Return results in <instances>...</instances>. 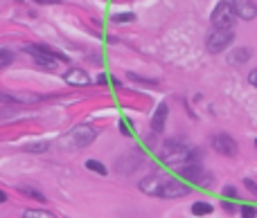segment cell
Here are the masks:
<instances>
[{
  "label": "cell",
  "instance_id": "6da1fadb",
  "mask_svg": "<svg viewBox=\"0 0 257 218\" xmlns=\"http://www.w3.org/2000/svg\"><path fill=\"white\" fill-rule=\"evenodd\" d=\"M138 189L147 196H154V198H183V196H190L192 193V187L185 185V182H178L176 178L165 176L161 171L156 173H149L147 178L138 182Z\"/></svg>",
  "mask_w": 257,
  "mask_h": 218
},
{
  "label": "cell",
  "instance_id": "7a4b0ae2",
  "mask_svg": "<svg viewBox=\"0 0 257 218\" xmlns=\"http://www.w3.org/2000/svg\"><path fill=\"white\" fill-rule=\"evenodd\" d=\"M158 155H161V160L165 162V164L174 166V169L188 164V162H201V151L192 149V146L178 142V139H169V142H165Z\"/></svg>",
  "mask_w": 257,
  "mask_h": 218
},
{
  "label": "cell",
  "instance_id": "3957f363",
  "mask_svg": "<svg viewBox=\"0 0 257 218\" xmlns=\"http://www.w3.org/2000/svg\"><path fill=\"white\" fill-rule=\"evenodd\" d=\"M97 139V128L91 124H79V126L70 128L68 133L59 137V149L64 151H81L86 146H91Z\"/></svg>",
  "mask_w": 257,
  "mask_h": 218
},
{
  "label": "cell",
  "instance_id": "277c9868",
  "mask_svg": "<svg viewBox=\"0 0 257 218\" xmlns=\"http://www.w3.org/2000/svg\"><path fill=\"white\" fill-rule=\"evenodd\" d=\"M23 50H25V52L32 56L34 63H36L38 68H43V70H57L61 61H68V56H64L61 52L48 48V45H38V43H34V45H25Z\"/></svg>",
  "mask_w": 257,
  "mask_h": 218
},
{
  "label": "cell",
  "instance_id": "5b68a950",
  "mask_svg": "<svg viewBox=\"0 0 257 218\" xmlns=\"http://www.w3.org/2000/svg\"><path fill=\"white\" fill-rule=\"evenodd\" d=\"M210 21H212L214 29H232L235 23H237V14H235V9H232L230 2L221 0V2H217V7L212 9Z\"/></svg>",
  "mask_w": 257,
  "mask_h": 218
},
{
  "label": "cell",
  "instance_id": "8992f818",
  "mask_svg": "<svg viewBox=\"0 0 257 218\" xmlns=\"http://www.w3.org/2000/svg\"><path fill=\"white\" fill-rule=\"evenodd\" d=\"M232 41H235V32L232 29H212L205 36V50L210 54H221L224 50L230 48Z\"/></svg>",
  "mask_w": 257,
  "mask_h": 218
},
{
  "label": "cell",
  "instance_id": "52a82bcc",
  "mask_svg": "<svg viewBox=\"0 0 257 218\" xmlns=\"http://www.w3.org/2000/svg\"><path fill=\"white\" fill-rule=\"evenodd\" d=\"M178 173H181L185 180L196 182L198 187H212V176L205 173V169H203L201 162H188V164L178 166Z\"/></svg>",
  "mask_w": 257,
  "mask_h": 218
},
{
  "label": "cell",
  "instance_id": "ba28073f",
  "mask_svg": "<svg viewBox=\"0 0 257 218\" xmlns=\"http://www.w3.org/2000/svg\"><path fill=\"white\" fill-rule=\"evenodd\" d=\"M210 146H212L214 151L219 155H224V158H235L237 151H239V146H237V142L230 137L228 133H217L212 135V139H210Z\"/></svg>",
  "mask_w": 257,
  "mask_h": 218
},
{
  "label": "cell",
  "instance_id": "9c48e42d",
  "mask_svg": "<svg viewBox=\"0 0 257 218\" xmlns=\"http://www.w3.org/2000/svg\"><path fill=\"white\" fill-rule=\"evenodd\" d=\"M230 5L239 21H255L257 18V5L253 0H230Z\"/></svg>",
  "mask_w": 257,
  "mask_h": 218
},
{
  "label": "cell",
  "instance_id": "30bf717a",
  "mask_svg": "<svg viewBox=\"0 0 257 218\" xmlns=\"http://www.w3.org/2000/svg\"><path fill=\"white\" fill-rule=\"evenodd\" d=\"M64 81H65V83H70V85H79V88L93 83L91 75H88L84 68H70L68 72L64 75Z\"/></svg>",
  "mask_w": 257,
  "mask_h": 218
},
{
  "label": "cell",
  "instance_id": "8fae6325",
  "mask_svg": "<svg viewBox=\"0 0 257 218\" xmlns=\"http://www.w3.org/2000/svg\"><path fill=\"white\" fill-rule=\"evenodd\" d=\"M140 164H142V158H140V155L128 153V155H124V158H120L118 162H115V171H118V173H124V176H128V173H133Z\"/></svg>",
  "mask_w": 257,
  "mask_h": 218
},
{
  "label": "cell",
  "instance_id": "7c38bea8",
  "mask_svg": "<svg viewBox=\"0 0 257 218\" xmlns=\"http://www.w3.org/2000/svg\"><path fill=\"white\" fill-rule=\"evenodd\" d=\"M167 115H169V106H167V104H161V106L156 108L154 117H151V131H154V133H162Z\"/></svg>",
  "mask_w": 257,
  "mask_h": 218
},
{
  "label": "cell",
  "instance_id": "4fadbf2b",
  "mask_svg": "<svg viewBox=\"0 0 257 218\" xmlns=\"http://www.w3.org/2000/svg\"><path fill=\"white\" fill-rule=\"evenodd\" d=\"M251 54H253V50L251 48H239V50H235V52L230 54V56H228V61H230V63H246L248 59H251Z\"/></svg>",
  "mask_w": 257,
  "mask_h": 218
},
{
  "label": "cell",
  "instance_id": "5bb4252c",
  "mask_svg": "<svg viewBox=\"0 0 257 218\" xmlns=\"http://www.w3.org/2000/svg\"><path fill=\"white\" fill-rule=\"evenodd\" d=\"M16 191L25 193V196L34 198V200H38V202H48V200H45V196H43V193L38 191V189H34V187H25V185H21V187H16Z\"/></svg>",
  "mask_w": 257,
  "mask_h": 218
},
{
  "label": "cell",
  "instance_id": "9a60e30c",
  "mask_svg": "<svg viewBox=\"0 0 257 218\" xmlns=\"http://www.w3.org/2000/svg\"><path fill=\"white\" fill-rule=\"evenodd\" d=\"M23 218H59V216H54L48 209H25V212H23Z\"/></svg>",
  "mask_w": 257,
  "mask_h": 218
},
{
  "label": "cell",
  "instance_id": "2e32d148",
  "mask_svg": "<svg viewBox=\"0 0 257 218\" xmlns=\"http://www.w3.org/2000/svg\"><path fill=\"white\" fill-rule=\"evenodd\" d=\"M84 166L88 171H93V173H97V176H106V166H104L99 160H86Z\"/></svg>",
  "mask_w": 257,
  "mask_h": 218
},
{
  "label": "cell",
  "instance_id": "e0dca14e",
  "mask_svg": "<svg viewBox=\"0 0 257 218\" xmlns=\"http://www.w3.org/2000/svg\"><path fill=\"white\" fill-rule=\"evenodd\" d=\"M192 214L194 216H208V214H212V205L210 202H203V200H198L192 205Z\"/></svg>",
  "mask_w": 257,
  "mask_h": 218
},
{
  "label": "cell",
  "instance_id": "ac0fdd59",
  "mask_svg": "<svg viewBox=\"0 0 257 218\" xmlns=\"http://www.w3.org/2000/svg\"><path fill=\"white\" fill-rule=\"evenodd\" d=\"M11 63H14V52L7 48H0V70L9 68Z\"/></svg>",
  "mask_w": 257,
  "mask_h": 218
},
{
  "label": "cell",
  "instance_id": "d6986e66",
  "mask_svg": "<svg viewBox=\"0 0 257 218\" xmlns=\"http://www.w3.org/2000/svg\"><path fill=\"white\" fill-rule=\"evenodd\" d=\"M50 144L48 142H38V144H27V146H23V151H27V153H43V151H48Z\"/></svg>",
  "mask_w": 257,
  "mask_h": 218
},
{
  "label": "cell",
  "instance_id": "ffe728a7",
  "mask_svg": "<svg viewBox=\"0 0 257 218\" xmlns=\"http://www.w3.org/2000/svg\"><path fill=\"white\" fill-rule=\"evenodd\" d=\"M133 21H135L133 11H124V14H115V16H113V23H118V25H122V23H133Z\"/></svg>",
  "mask_w": 257,
  "mask_h": 218
},
{
  "label": "cell",
  "instance_id": "44dd1931",
  "mask_svg": "<svg viewBox=\"0 0 257 218\" xmlns=\"http://www.w3.org/2000/svg\"><path fill=\"white\" fill-rule=\"evenodd\" d=\"M239 212H241V218H257V209L251 207V205H244Z\"/></svg>",
  "mask_w": 257,
  "mask_h": 218
},
{
  "label": "cell",
  "instance_id": "7402d4cb",
  "mask_svg": "<svg viewBox=\"0 0 257 218\" xmlns=\"http://www.w3.org/2000/svg\"><path fill=\"white\" fill-rule=\"evenodd\" d=\"M244 187H246L248 191H251L253 196L257 198V182H255V180H251V178H246V180H244Z\"/></svg>",
  "mask_w": 257,
  "mask_h": 218
},
{
  "label": "cell",
  "instance_id": "603a6c76",
  "mask_svg": "<svg viewBox=\"0 0 257 218\" xmlns=\"http://www.w3.org/2000/svg\"><path fill=\"white\" fill-rule=\"evenodd\" d=\"M120 133H122V135H131V133H133V131H131V122L122 119V122H120Z\"/></svg>",
  "mask_w": 257,
  "mask_h": 218
},
{
  "label": "cell",
  "instance_id": "cb8c5ba5",
  "mask_svg": "<svg viewBox=\"0 0 257 218\" xmlns=\"http://www.w3.org/2000/svg\"><path fill=\"white\" fill-rule=\"evenodd\" d=\"M221 193H224L225 198H237V189H235V187H230V185L224 187V189H221Z\"/></svg>",
  "mask_w": 257,
  "mask_h": 218
},
{
  "label": "cell",
  "instance_id": "d4e9b609",
  "mask_svg": "<svg viewBox=\"0 0 257 218\" xmlns=\"http://www.w3.org/2000/svg\"><path fill=\"white\" fill-rule=\"evenodd\" d=\"M14 101H16V97L14 95H7V92L0 90V104H14Z\"/></svg>",
  "mask_w": 257,
  "mask_h": 218
},
{
  "label": "cell",
  "instance_id": "484cf974",
  "mask_svg": "<svg viewBox=\"0 0 257 218\" xmlns=\"http://www.w3.org/2000/svg\"><path fill=\"white\" fill-rule=\"evenodd\" d=\"M248 83L255 85V88H257V68H255V70H251V75H248Z\"/></svg>",
  "mask_w": 257,
  "mask_h": 218
},
{
  "label": "cell",
  "instance_id": "4316f807",
  "mask_svg": "<svg viewBox=\"0 0 257 218\" xmlns=\"http://www.w3.org/2000/svg\"><path fill=\"white\" fill-rule=\"evenodd\" d=\"M224 209L225 212H235V205L232 202H224Z\"/></svg>",
  "mask_w": 257,
  "mask_h": 218
},
{
  "label": "cell",
  "instance_id": "83f0119b",
  "mask_svg": "<svg viewBox=\"0 0 257 218\" xmlns=\"http://www.w3.org/2000/svg\"><path fill=\"white\" fill-rule=\"evenodd\" d=\"M32 2H38V5H50V2H57V0H32Z\"/></svg>",
  "mask_w": 257,
  "mask_h": 218
},
{
  "label": "cell",
  "instance_id": "f1b7e54d",
  "mask_svg": "<svg viewBox=\"0 0 257 218\" xmlns=\"http://www.w3.org/2000/svg\"><path fill=\"white\" fill-rule=\"evenodd\" d=\"M2 202H7V193L0 189V205H2Z\"/></svg>",
  "mask_w": 257,
  "mask_h": 218
},
{
  "label": "cell",
  "instance_id": "f546056e",
  "mask_svg": "<svg viewBox=\"0 0 257 218\" xmlns=\"http://www.w3.org/2000/svg\"><path fill=\"white\" fill-rule=\"evenodd\" d=\"M255 146H257V139H255Z\"/></svg>",
  "mask_w": 257,
  "mask_h": 218
}]
</instances>
